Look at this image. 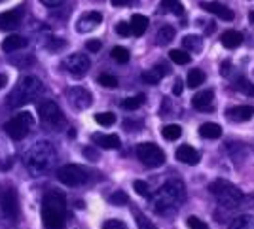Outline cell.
Wrapping results in <instances>:
<instances>
[{
    "mask_svg": "<svg viewBox=\"0 0 254 229\" xmlns=\"http://www.w3.org/2000/svg\"><path fill=\"white\" fill-rule=\"evenodd\" d=\"M67 214L65 195L57 190H49L42 201V222L46 229H63Z\"/></svg>",
    "mask_w": 254,
    "mask_h": 229,
    "instance_id": "obj_1",
    "label": "cell"
},
{
    "mask_svg": "<svg viewBox=\"0 0 254 229\" xmlns=\"http://www.w3.org/2000/svg\"><path fill=\"white\" fill-rule=\"evenodd\" d=\"M55 159H57V154L53 146L49 142H36L25 152L23 163L27 170H31L33 174H44L53 167Z\"/></svg>",
    "mask_w": 254,
    "mask_h": 229,
    "instance_id": "obj_2",
    "label": "cell"
},
{
    "mask_svg": "<svg viewBox=\"0 0 254 229\" xmlns=\"http://www.w3.org/2000/svg\"><path fill=\"white\" fill-rule=\"evenodd\" d=\"M44 91V85L40 82V78L36 76H25L19 80V84L13 87V91L8 95V106L10 108H19V106H25L29 102H33L35 98L42 95Z\"/></svg>",
    "mask_w": 254,
    "mask_h": 229,
    "instance_id": "obj_3",
    "label": "cell"
},
{
    "mask_svg": "<svg viewBox=\"0 0 254 229\" xmlns=\"http://www.w3.org/2000/svg\"><path fill=\"white\" fill-rule=\"evenodd\" d=\"M184 201V184L181 180L167 182L152 201V206L157 214H167L169 210H175Z\"/></svg>",
    "mask_w": 254,
    "mask_h": 229,
    "instance_id": "obj_4",
    "label": "cell"
},
{
    "mask_svg": "<svg viewBox=\"0 0 254 229\" xmlns=\"http://www.w3.org/2000/svg\"><path fill=\"white\" fill-rule=\"evenodd\" d=\"M209 192L217 197V201L226 208L237 206L239 201L243 199V193L239 192V188H235L233 184L228 180H215L209 186Z\"/></svg>",
    "mask_w": 254,
    "mask_h": 229,
    "instance_id": "obj_5",
    "label": "cell"
},
{
    "mask_svg": "<svg viewBox=\"0 0 254 229\" xmlns=\"http://www.w3.org/2000/svg\"><path fill=\"white\" fill-rule=\"evenodd\" d=\"M33 123H35L33 116H31L29 112H21V114H17V116L12 118L10 121H6L4 131H6L8 136L13 138V140H21V138H25V136L29 134Z\"/></svg>",
    "mask_w": 254,
    "mask_h": 229,
    "instance_id": "obj_6",
    "label": "cell"
},
{
    "mask_svg": "<svg viewBox=\"0 0 254 229\" xmlns=\"http://www.w3.org/2000/svg\"><path fill=\"white\" fill-rule=\"evenodd\" d=\"M137 157L143 161V165L150 167V169H156L161 167L165 163V154L163 150L156 146L154 142H143V144L137 146Z\"/></svg>",
    "mask_w": 254,
    "mask_h": 229,
    "instance_id": "obj_7",
    "label": "cell"
},
{
    "mask_svg": "<svg viewBox=\"0 0 254 229\" xmlns=\"http://www.w3.org/2000/svg\"><path fill=\"white\" fill-rule=\"evenodd\" d=\"M57 180L65 186L76 188V186H82L87 180V170L80 165H65L57 170Z\"/></svg>",
    "mask_w": 254,
    "mask_h": 229,
    "instance_id": "obj_8",
    "label": "cell"
},
{
    "mask_svg": "<svg viewBox=\"0 0 254 229\" xmlns=\"http://www.w3.org/2000/svg\"><path fill=\"white\" fill-rule=\"evenodd\" d=\"M0 210L6 220H15L19 212L17 193L12 186H0Z\"/></svg>",
    "mask_w": 254,
    "mask_h": 229,
    "instance_id": "obj_9",
    "label": "cell"
},
{
    "mask_svg": "<svg viewBox=\"0 0 254 229\" xmlns=\"http://www.w3.org/2000/svg\"><path fill=\"white\" fill-rule=\"evenodd\" d=\"M38 116H40V121H42L46 127H59L61 123L65 121L63 112H61V108L53 100H44V102H40V104H38Z\"/></svg>",
    "mask_w": 254,
    "mask_h": 229,
    "instance_id": "obj_10",
    "label": "cell"
},
{
    "mask_svg": "<svg viewBox=\"0 0 254 229\" xmlns=\"http://www.w3.org/2000/svg\"><path fill=\"white\" fill-rule=\"evenodd\" d=\"M89 66H91V63L87 59V55H82V53H73L63 61V68L74 78H84Z\"/></svg>",
    "mask_w": 254,
    "mask_h": 229,
    "instance_id": "obj_11",
    "label": "cell"
},
{
    "mask_svg": "<svg viewBox=\"0 0 254 229\" xmlns=\"http://www.w3.org/2000/svg\"><path fill=\"white\" fill-rule=\"evenodd\" d=\"M67 98L71 100V104H73L76 110H85L91 106V102H93V97L91 93L84 89V87H71L69 91H67Z\"/></svg>",
    "mask_w": 254,
    "mask_h": 229,
    "instance_id": "obj_12",
    "label": "cell"
},
{
    "mask_svg": "<svg viewBox=\"0 0 254 229\" xmlns=\"http://www.w3.org/2000/svg\"><path fill=\"white\" fill-rule=\"evenodd\" d=\"M199 6H201V10H207L209 13L217 15L218 19H224V21H233V17H235L233 10H230L226 4H220V2H201Z\"/></svg>",
    "mask_w": 254,
    "mask_h": 229,
    "instance_id": "obj_13",
    "label": "cell"
},
{
    "mask_svg": "<svg viewBox=\"0 0 254 229\" xmlns=\"http://www.w3.org/2000/svg\"><path fill=\"white\" fill-rule=\"evenodd\" d=\"M103 21V15L99 12H89L82 15L80 19H78V25H76V29H78V33H89V31H93L99 23Z\"/></svg>",
    "mask_w": 254,
    "mask_h": 229,
    "instance_id": "obj_14",
    "label": "cell"
},
{
    "mask_svg": "<svg viewBox=\"0 0 254 229\" xmlns=\"http://www.w3.org/2000/svg\"><path fill=\"white\" fill-rule=\"evenodd\" d=\"M21 17H23V10H12V12L0 13V29L2 31H12L21 23Z\"/></svg>",
    "mask_w": 254,
    "mask_h": 229,
    "instance_id": "obj_15",
    "label": "cell"
},
{
    "mask_svg": "<svg viewBox=\"0 0 254 229\" xmlns=\"http://www.w3.org/2000/svg\"><path fill=\"white\" fill-rule=\"evenodd\" d=\"M177 159H179L181 163H184V165H192V167H195V165L199 163V154H197L195 148L184 144L177 150Z\"/></svg>",
    "mask_w": 254,
    "mask_h": 229,
    "instance_id": "obj_16",
    "label": "cell"
},
{
    "mask_svg": "<svg viewBox=\"0 0 254 229\" xmlns=\"http://www.w3.org/2000/svg\"><path fill=\"white\" fill-rule=\"evenodd\" d=\"M213 98H215V93L211 89H203L199 93H195L194 98H192V104L194 108L197 110H211L213 106Z\"/></svg>",
    "mask_w": 254,
    "mask_h": 229,
    "instance_id": "obj_17",
    "label": "cell"
},
{
    "mask_svg": "<svg viewBox=\"0 0 254 229\" xmlns=\"http://www.w3.org/2000/svg\"><path fill=\"white\" fill-rule=\"evenodd\" d=\"M226 116L233 121H249L254 116V106H233L228 108Z\"/></svg>",
    "mask_w": 254,
    "mask_h": 229,
    "instance_id": "obj_18",
    "label": "cell"
},
{
    "mask_svg": "<svg viewBox=\"0 0 254 229\" xmlns=\"http://www.w3.org/2000/svg\"><path fill=\"white\" fill-rule=\"evenodd\" d=\"M93 142L105 150H116L121 144L118 134H93Z\"/></svg>",
    "mask_w": 254,
    "mask_h": 229,
    "instance_id": "obj_19",
    "label": "cell"
},
{
    "mask_svg": "<svg viewBox=\"0 0 254 229\" xmlns=\"http://www.w3.org/2000/svg\"><path fill=\"white\" fill-rule=\"evenodd\" d=\"M131 34L135 36H143L146 33V29H148V25H150V19L146 17V15H141V13H135L133 17H131Z\"/></svg>",
    "mask_w": 254,
    "mask_h": 229,
    "instance_id": "obj_20",
    "label": "cell"
},
{
    "mask_svg": "<svg viewBox=\"0 0 254 229\" xmlns=\"http://www.w3.org/2000/svg\"><path fill=\"white\" fill-rule=\"evenodd\" d=\"M222 46L228 49H235L241 46L243 42V34L241 33H237V31H226L224 34H222Z\"/></svg>",
    "mask_w": 254,
    "mask_h": 229,
    "instance_id": "obj_21",
    "label": "cell"
},
{
    "mask_svg": "<svg viewBox=\"0 0 254 229\" xmlns=\"http://www.w3.org/2000/svg\"><path fill=\"white\" fill-rule=\"evenodd\" d=\"M199 134H201L203 138L215 140V138H220V136H222V127H220L218 123L209 121V123H203V125L199 127Z\"/></svg>",
    "mask_w": 254,
    "mask_h": 229,
    "instance_id": "obj_22",
    "label": "cell"
},
{
    "mask_svg": "<svg viewBox=\"0 0 254 229\" xmlns=\"http://www.w3.org/2000/svg\"><path fill=\"white\" fill-rule=\"evenodd\" d=\"M27 46V40L19 34H13V36H8L4 42H2V49L6 53H12V51H17V49H23Z\"/></svg>",
    "mask_w": 254,
    "mask_h": 229,
    "instance_id": "obj_23",
    "label": "cell"
},
{
    "mask_svg": "<svg viewBox=\"0 0 254 229\" xmlns=\"http://www.w3.org/2000/svg\"><path fill=\"white\" fill-rule=\"evenodd\" d=\"M173 38H175V29L169 25H163L156 33V44L157 46H167V44H171Z\"/></svg>",
    "mask_w": 254,
    "mask_h": 229,
    "instance_id": "obj_24",
    "label": "cell"
},
{
    "mask_svg": "<svg viewBox=\"0 0 254 229\" xmlns=\"http://www.w3.org/2000/svg\"><path fill=\"white\" fill-rule=\"evenodd\" d=\"M228 229H254V216L251 214H243V216L233 218Z\"/></svg>",
    "mask_w": 254,
    "mask_h": 229,
    "instance_id": "obj_25",
    "label": "cell"
},
{
    "mask_svg": "<svg viewBox=\"0 0 254 229\" xmlns=\"http://www.w3.org/2000/svg\"><path fill=\"white\" fill-rule=\"evenodd\" d=\"M205 72L203 70H199V68H194V70H190L188 72V78H186V85L188 87H192V89H195V87H199V85H203V82H205Z\"/></svg>",
    "mask_w": 254,
    "mask_h": 229,
    "instance_id": "obj_26",
    "label": "cell"
},
{
    "mask_svg": "<svg viewBox=\"0 0 254 229\" xmlns=\"http://www.w3.org/2000/svg\"><path fill=\"white\" fill-rule=\"evenodd\" d=\"M146 100V97L141 93V95H135V97H129V98H125V100H121V108L123 110H137L139 106H143Z\"/></svg>",
    "mask_w": 254,
    "mask_h": 229,
    "instance_id": "obj_27",
    "label": "cell"
},
{
    "mask_svg": "<svg viewBox=\"0 0 254 229\" xmlns=\"http://www.w3.org/2000/svg\"><path fill=\"white\" fill-rule=\"evenodd\" d=\"M161 134H163V138H165V140H177V138H181L182 127L181 125L171 123V125H165V127L161 129Z\"/></svg>",
    "mask_w": 254,
    "mask_h": 229,
    "instance_id": "obj_28",
    "label": "cell"
},
{
    "mask_svg": "<svg viewBox=\"0 0 254 229\" xmlns=\"http://www.w3.org/2000/svg\"><path fill=\"white\" fill-rule=\"evenodd\" d=\"M169 59L173 63H177V65H188L192 57H190V53L188 51H182V49H173L169 53Z\"/></svg>",
    "mask_w": 254,
    "mask_h": 229,
    "instance_id": "obj_29",
    "label": "cell"
},
{
    "mask_svg": "<svg viewBox=\"0 0 254 229\" xmlns=\"http://www.w3.org/2000/svg\"><path fill=\"white\" fill-rule=\"evenodd\" d=\"M182 44L188 51H199L203 46V40L199 36H184L182 38Z\"/></svg>",
    "mask_w": 254,
    "mask_h": 229,
    "instance_id": "obj_30",
    "label": "cell"
},
{
    "mask_svg": "<svg viewBox=\"0 0 254 229\" xmlns=\"http://www.w3.org/2000/svg\"><path fill=\"white\" fill-rule=\"evenodd\" d=\"M95 121H97L99 125H103V127H109V125L116 123V116L112 112H101V114L95 116Z\"/></svg>",
    "mask_w": 254,
    "mask_h": 229,
    "instance_id": "obj_31",
    "label": "cell"
},
{
    "mask_svg": "<svg viewBox=\"0 0 254 229\" xmlns=\"http://www.w3.org/2000/svg\"><path fill=\"white\" fill-rule=\"evenodd\" d=\"M237 89L241 91L243 95L254 97V84L249 82V80H245V78H239V80H237Z\"/></svg>",
    "mask_w": 254,
    "mask_h": 229,
    "instance_id": "obj_32",
    "label": "cell"
},
{
    "mask_svg": "<svg viewBox=\"0 0 254 229\" xmlns=\"http://www.w3.org/2000/svg\"><path fill=\"white\" fill-rule=\"evenodd\" d=\"M99 84L103 85V87L114 89V87H118V78L112 76V74H101V76H99Z\"/></svg>",
    "mask_w": 254,
    "mask_h": 229,
    "instance_id": "obj_33",
    "label": "cell"
},
{
    "mask_svg": "<svg viewBox=\"0 0 254 229\" xmlns=\"http://www.w3.org/2000/svg\"><path fill=\"white\" fill-rule=\"evenodd\" d=\"M112 57H114V61H118V63H127L129 61V51H127V48L116 46V48L112 49Z\"/></svg>",
    "mask_w": 254,
    "mask_h": 229,
    "instance_id": "obj_34",
    "label": "cell"
},
{
    "mask_svg": "<svg viewBox=\"0 0 254 229\" xmlns=\"http://www.w3.org/2000/svg\"><path fill=\"white\" fill-rule=\"evenodd\" d=\"M135 220H137V228L139 229H157L154 226V222H150L145 214H135Z\"/></svg>",
    "mask_w": 254,
    "mask_h": 229,
    "instance_id": "obj_35",
    "label": "cell"
},
{
    "mask_svg": "<svg viewBox=\"0 0 254 229\" xmlns=\"http://www.w3.org/2000/svg\"><path fill=\"white\" fill-rule=\"evenodd\" d=\"M112 205H118V206H121V205H127V201H129V197L125 195L123 192H114L112 195H110V199H109Z\"/></svg>",
    "mask_w": 254,
    "mask_h": 229,
    "instance_id": "obj_36",
    "label": "cell"
},
{
    "mask_svg": "<svg viewBox=\"0 0 254 229\" xmlns=\"http://www.w3.org/2000/svg\"><path fill=\"white\" fill-rule=\"evenodd\" d=\"M141 80L143 82H146V84H157L159 80H161V76L152 68V70H146V72L141 74Z\"/></svg>",
    "mask_w": 254,
    "mask_h": 229,
    "instance_id": "obj_37",
    "label": "cell"
},
{
    "mask_svg": "<svg viewBox=\"0 0 254 229\" xmlns=\"http://www.w3.org/2000/svg\"><path fill=\"white\" fill-rule=\"evenodd\" d=\"M133 188L135 192L139 193L141 197H150V188H148V184L143 180H135L133 182Z\"/></svg>",
    "mask_w": 254,
    "mask_h": 229,
    "instance_id": "obj_38",
    "label": "cell"
},
{
    "mask_svg": "<svg viewBox=\"0 0 254 229\" xmlns=\"http://www.w3.org/2000/svg\"><path fill=\"white\" fill-rule=\"evenodd\" d=\"M186 224H188V228L190 229H209V226H207L205 222H203V220H199L197 216H188Z\"/></svg>",
    "mask_w": 254,
    "mask_h": 229,
    "instance_id": "obj_39",
    "label": "cell"
},
{
    "mask_svg": "<svg viewBox=\"0 0 254 229\" xmlns=\"http://www.w3.org/2000/svg\"><path fill=\"white\" fill-rule=\"evenodd\" d=\"M116 33H118L120 36H129V34H131V25L125 23V21H120V23L116 25Z\"/></svg>",
    "mask_w": 254,
    "mask_h": 229,
    "instance_id": "obj_40",
    "label": "cell"
},
{
    "mask_svg": "<svg viewBox=\"0 0 254 229\" xmlns=\"http://www.w3.org/2000/svg\"><path fill=\"white\" fill-rule=\"evenodd\" d=\"M103 229H125V224L120 220H107L103 224Z\"/></svg>",
    "mask_w": 254,
    "mask_h": 229,
    "instance_id": "obj_41",
    "label": "cell"
},
{
    "mask_svg": "<svg viewBox=\"0 0 254 229\" xmlns=\"http://www.w3.org/2000/svg\"><path fill=\"white\" fill-rule=\"evenodd\" d=\"M182 91H184V82H182L181 78H177V80H175V87H173V93H175V95H181Z\"/></svg>",
    "mask_w": 254,
    "mask_h": 229,
    "instance_id": "obj_42",
    "label": "cell"
},
{
    "mask_svg": "<svg viewBox=\"0 0 254 229\" xmlns=\"http://www.w3.org/2000/svg\"><path fill=\"white\" fill-rule=\"evenodd\" d=\"M85 48L95 53V51H99V49H101V42H99V40H89V42L85 44Z\"/></svg>",
    "mask_w": 254,
    "mask_h": 229,
    "instance_id": "obj_43",
    "label": "cell"
},
{
    "mask_svg": "<svg viewBox=\"0 0 254 229\" xmlns=\"http://www.w3.org/2000/svg\"><path fill=\"white\" fill-rule=\"evenodd\" d=\"M139 0H112V6H133Z\"/></svg>",
    "mask_w": 254,
    "mask_h": 229,
    "instance_id": "obj_44",
    "label": "cell"
},
{
    "mask_svg": "<svg viewBox=\"0 0 254 229\" xmlns=\"http://www.w3.org/2000/svg\"><path fill=\"white\" fill-rule=\"evenodd\" d=\"M44 6H48V8H55V6H59L63 4V0H40Z\"/></svg>",
    "mask_w": 254,
    "mask_h": 229,
    "instance_id": "obj_45",
    "label": "cell"
},
{
    "mask_svg": "<svg viewBox=\"0 0 254 229\" xmlns=\"http://www.w3.org/2000/svg\"><path fill=\"white\" fill-rule=\"evenodd\" d=\"M230 61H224V63H222V76H228V74H230Z\"/></svg>",
    "mask_w": 254,
    "mask_h": 229,
    "instance_id": "obj_46",
    "label": "cell"
},
{
    "mask_svg": "<svg viewBox=\"0 0 254 229\" xmlns=\"http://www.w3.org/2000/svg\"><path fill=\"white\" fill-rule=\"evenodd\" d=\"M84 154H85V157H89V159H97V157H99V154H97V152H93V150H89V148H87V150H85Z\"/></svg>",
    "mask_w": 254,
    "mask_h": 229,
    "instance_id": "obj_47",
    "label": "cell"
},
{
    "mask_svg": "<svg viewBox=\"0 0 254 229\" xmlns=\"http://www.w3.org/2000/svg\"><path fill=\"white\" fill-rule=\"evenodd\" d=\"M6 84H8V76H6V74H0V89Z\"/></svg>",
    "mask_w": 254,
    "mask_h": 229,
    "instance_id": "obj_48",
    "label": "cell"
},
{
    "mask_svg": "<svg viewBox=\"0 0 254 229\" xmlns=\"http://www.w3.org/2000/svg\"><path fill=\"white\" fill-rule=\"evenodd\" d=\"M249 19H251V21H253V23H254V12L249 13Z\"/></svg>",
    "mask_w": 254,
    "mask_h": 229,
    "instance_id": "obj_49",
    "label": "cell"
},
{
    "mask_svg": "<svg viewBox=\"0 0 254 229\" xmlns=\"http://www.w3.org/2000/svg\"><path fill=\"white\" fill-rule=\"evenodd\" d=\"M0 2H4V0H0Z\"/></svg>",
    "mask_w": 254,
    "mask_h": 229,
    "instance_id": "obj_50",
    "label": "cell"
}]
</instances>
